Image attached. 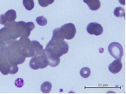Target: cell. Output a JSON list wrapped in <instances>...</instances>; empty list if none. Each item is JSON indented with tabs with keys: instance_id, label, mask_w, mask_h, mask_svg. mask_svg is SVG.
Masks as SVG:
<instances>
[{
	"instance_id": "obj_8",
	"label": "cell",
	"mask_w": 126,
	"mask_h": 94,
	"mask_svg": "<svg viewBox=\"0 0 126 94\" xmlns=\"http://www.w3.org/2000/svg\"><path fill=\"white\" fill-rule=\"evenodd\" d=\"M122 66L121 60L116 59L109 65V69L110 71L112 73L116 74L121 70Z\"/></svg>"
},
{
	"instance_id": "obj_1",
	"label": "cell",
	"mask_w": 126,
	"mask_h": 94,
	"mask_svg": "<svg viewBox=\"0 0 126 94\" xmlns=\"http://www.w3.org/2000/svg\"><path fill=\"white\" fill-rule=\"evenodd\" d=\"M64 40L60 28L55 29L53 31V36L44 50L50 66L54 67L57 66L60 62V57L68 51V44Z\"/></svg>"
},
{
	"instance_id": "obj_11",
	"label": "cell",
	"mask_w": 126,
	"mask_h": 94,
	"mask_svg": "<svg viewBox=\"0 0 126 94\" xmlns=\"http://www.w3.org/2000/svg\"><path fill=\"white\" fill-rule=\"evenodd\" d=\"M51 87L52 84L51 83L48 81H46L42 84L41 89L43 93H48L50 91Z\"/></svg>"
},
{
	"instance_id": "obj_12",
	"label": "cell",
	"mask_w": 126,
	"mask_h": 94,
	"mask_svg": "<svg viewBox=\"0 0 126 94\" xmlns=\"http://www.w3.org/2000/svg\"><path fill=\"white\" fill-rule=\"evenodd\" d=\"M23 3L25 8L28 10H32L34 7L33 0H23Z\"/></svg>"
},
{
	"instance_id": "obj_16",
	"label": "cell",
	"mask_w": 126,
	"mask_h": 94,
	"mask_svg": "<svg viewBox=\"0 0 126 94\" xmlns=\"http://www.w3.org/2000/svg\"><path fill=\"white\" fill-rule=\"evenodd\" d=\"M39 4L41 6L45 7L52 4L55 0H38Z\"/></svg>"
},
{
	"instance_id": "obj_10",
	"label": "cell",
	"mask_w": 126,
	"mask_h": 94,
	"mask_svg": "<svg viewBox=\"0 0 126 94\" xmlns=\"http://www.w3.org/2000/svg\"><path fill=\"white\" fill-rule=\"evenodd\" d=\"M4 15L7 22L14 21L16 17V12L13 9L9 10Z\"/></svg>"
},
{
	"instance_id": "obj_7",
	"label": "cell",
	"mask_w": 126,
	"mask_h": 94,
	"mask_svg": "<svg viewBox=\"0 0 126 94\" xmlns=\"http://www.w3.org/2000/svg\"><path fill=\"white\" fill-rule=\"evenodd\" d=\"M86 29L90 34L96 36L101 35L103 31V28L101 25L96 22L90 23L88 25Z\"/></svg>"
},
{
	"instance_id": "obj_13",
	"label": "cell",
	"mask_w": 126,
	"mask_h": 94,
	"mask_svg": "<svg viewBox=\"0 0 126 94\" xmlns=\"http://www.w3.org/2000/svg\"><path fill=\"white\" fill-rule=\"evenodd\" d=\"M113 13L117 17L125 16V10L121 7H116Z\"/></svg>"
},
{
	"instance_id": "obj_19",
	"label": "cell",
	"mask_w": 126,
	"mask_h": 94,
	"mask_svg": "<svg viewBox=\"0 0 126 94\" xmlns=\"http://www.w3.org/2000/svg\"><path fill=\"white\" fill-rule=\"evenodd\" d=\"M6 21L4 17V14L0 15V24L5 25L6 23Z\"/></svg>"
},
{
	"instance_id": "obj_6",
	"label": "cell",
	"mask_w": 126,
	"mask_h": 94,
	"mask_svg": "<svg viewBox=\"0 0 126 94\" xmlns=\"http://www.w3.org/2000/svg\"><path fill=\"white\" fill-rule=\"evenodd\" d=\"M60 28L64 38L67 40L72 39L75 35L76 28L75 25L73 23H70L65 24Z\"/></svg>"
},
{
	"instance_id": "obj_14",
	"label": "cell",
	"mask_w": 126,
	"mask_h": 94,
	"mask_svg": "<svg viewBox=\"0 0 126 94\" xmlns=\"http://www.w3.org/2000/svg\"><path fill=\"white\" fill-rule=\"evenodd\" d=\"M80 74L82 77L84 78H87L89 77L90 75V69L86 67H83L81 69Z\"/></svg>"
},
{
	"instance_id": "obj_2",
	"label": "cell",
	"mask_w": 126,
	"mask_h": 94,
	"mask_svg": "<svg viewBox=\"0 0 126 94\" xmlns=\"http://www.w3.org/2000/svg\"><path fill=\"white\" fill-rule=\"evenodd\" d=\"M7 57L11 64L17 65L23 63L26 57L22 55L18 40L14 41L7 46Z\"/></svg>"
},
{
	"instance_id": "obj_5",
	"label": "cell",
	"mask_w": 126,
	"mask_h": 94,
	"mask_svg": "<svg viewBox=\"0 0 126 94\" xmlns=\"http://www.w3.org/2000/svg\"><path fill=\"white\" fill-rule=\"evenodd\" d=\"M108 50L110 54L116 59L121 60L123 54L122 45L117 42L111 43L109 45Z\"/></svg>"
},
{
	"instance_id": "obj_3",
	"label": "cell",
	"mask_w": 126,
	"mask_h": 94,
	"mask_svg": "<svg viewBox=\"0 0 126 94\" xmlns=\"http://www.w3.org/2000/svg\"><path fill=\"white\" fill-rule=\"evenodd\" d=\"M48 65V62L44 50L42 52L34 55L29 62L30 67L34 70L44 68Z\"/></svg>"
},
{
	"instance_id": "obj_4",
	"label": "cell",
	"mask_w": 126,
	"mask_h": 94,
	"mask_svg": "<svg viewBox=\"0 0 126 94\" xmlns=\"http://www.w3.org/2000/svg\"><path fill=\"white\" fill-rule=\"evenodd\" d=\"M16 26L20 37H28L31 31L35 27L34 23L31 22L27 23L23 21L16 22Z\"/></svg>"
},
{
	"instance_id": "obj_9",
	"label": "cell",
	"mask_w": 126,
	"mask_h": 94,
	"mask_svg": "<svg viewBox=\"0 0 126 94\" xmlns=\"http://www.w3.org/2000/svg\"><path fill=\"white\" fill-rule=\"evenodd\" d=\"M88 5L89 9L93 11H96L100 7L101 3L99 0H83Z\"/></svg>"
},
{
	"instance_id": "obj_18",
	"label": "cell",
	"mask_w": 126,
	"mask_h": 94,
	"mask_svg": "<svg viewBox=\"0 0 126 94\" xmlns=\"http://www.w3.org/2000/svg\"><path fill=\"white\" fill-rule=\"evenodd\" d=\"M15 84L17 87L20 88L23 85V80L21 78H17L16 80Z\"/></svg>"
},
{
	"instance_id": "obj_15",
	"label": "cell",
	"mask_w": 126,
	"mask_h": 94,
	"mask_svg": "<svg viewBox=\"0 0 126 94\" xmlns=\"http://www.w3.org/2000/svg\"><path fill=\"white\" fill-rule=\"evenodd\" d=\"M36 21L37 24L41 26H45L47 24V19L43 16L37 17Z\"/></svg>"
},
{
	"instance_id": "obj_17",
	"label": "cell",
	"mask_w": 126,
	"mask_h": 94,
	"mask_svg": "<svg viewBox=\"0 0 126 94\" xmlns=\"http://www.w3.org/2000/svg\"><path fill=\"white\" fill-rule=\"evenodd\" d=\"M6 47V44L0 40V55L5 51Z\"/></svg>"
}]
</instances>
